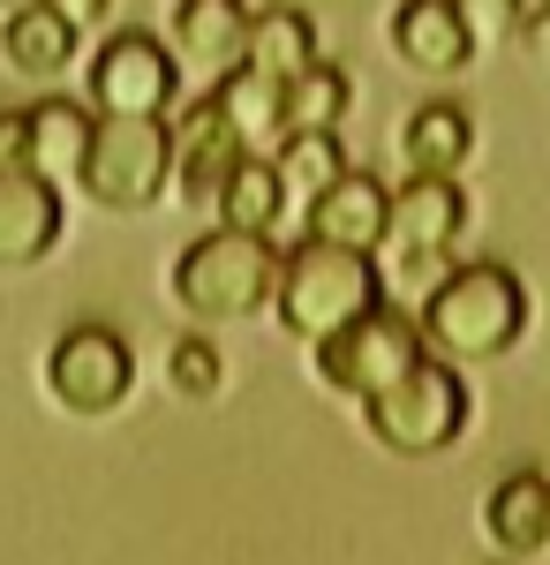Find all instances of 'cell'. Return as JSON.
<instances>
[{
  "label": "cell",
  "instance_id": "obj_3",
  "mask_svg": "<svg viewBox=\"0 0 550 565\" xmlns=\"http://www.w3.org/2000/svg\"><path fill=\"white\" fill-rule=\"evenodd\" d=\"M279 295V249L264 234H234V226H212L197 234L181 257H173V302L204 324H234V317H256V309Z\"/></svg>",
  "mask_w": 550,
  "mask_h": 565
},
{
  "label": "cell",
  "instance_id": "obj_27",
  "mask_svg": "<svg viewBox=\"0 0 550 565\" xmlns=\"http://www.w3.org/2000/svg\"><path fill=\"white\" fill-rule=\"evenodd\" d=\"M520 53H528V61H536V68H550V0L543 8H528V15H520Z\"/></svg>",
  "mask_w": 550,
  "mask_h": 565
},
{
  "label": "cell",
  "instance_id": "obj_16",
  "mask_svg": "<svg viewBox=\"0 0 550 565\" xmlns=\"http://www.w3.org/2000/svg\"><path fill=\"white\" fill-rule=\"evenodd\" d=\"M76 45L84 31L61 15V8H8V23H0V61L15 68V76H31V84H53V76H68V61H76Z\"/></svg>",
  "mask_w": 550,
  "mask_h": 565
},
{
  "label": "cell",
  "instance_id": "obj_25",
  "mask_svg": "<svg viewBox=\"0 0 550 565\" xmlns=\"http://www.w3.org/2000/svg\"><path fill=\"white\" fill-rule=\"evenodd\" d=\"M453 8H461L475 45H512L520 39V15H528V0H453Z\"/></svg>",
  "mask_w": 550,
  "mask_h": 565
},
{
  "label": "cell",
  "instance_id": "obj_30",
  "mask_svg": "<svg viewBox=\"0 0 550 565\" xmlns=\"http://www.w3.org/2000/svg\"><path fill=\"white\" fill-rule=\"evenodd\" d=\"M8 8H31V0H0V15H8Z\"/></svg>",
  "mask_w": 550,
  "mask_h": 565
},
{
  "label": "cell",
  "instance_id": "obj_5",
  "mask_svg": "<svg viewBox=\"0 0 550 565\" xmlns=\"http://www.w3.org/2000/svg\"><path fill=\"white\" fill-rule=\"evenodd\" d=\"M362 423H370V437H378L384 452H400V460H430V452L461 445V430H467L461 370H453V362H415L392 392L362 399Z\"/></svg>",
  "mask_w": 550,
  "mask_h": 565
},
{
  "label": "cell",
  "instance_id": "obj_24",
  "mask_svg": "<svg viewBox=\"0 0 550 565\" xmlns=\"http://www.w3.org/2000/svg\"><path fill=\"white\" fill-rule=\"evenodd\" d=\"M219 377H226V370H219V348H212V340H181V348L167 354V385L181 392V399H212Z\"/></svg>",
  "mask_w": 550,
  "mask_h": 565
},
{
  "label": "cell",
  "instance_id": "obj_4",
  "mask_svg": "<svg viewBox=\"0 0 550 565\" xmlns=\"http://www.w3.org/2000/svg\"><path fill=\"white\" fill-rule=\"evenodd\" d=\"M76 189L106 212H151L173 189V129L167 121H121V114H98L84 143V167Z\"/></svg>",
  "mask_w": 550,
  "mask_h": 565
},
{
  "label": "cell",
  "instance_id": "obj_6",
  "mask_svg": "<svg viewBox=\"0 0 550 565\" xmlns=\"http://www.w3.org/2000/svg\"><path fill=\"white\" fill-rule=\"evenodd\" d=\"M415 362H430L423 324H415L408 309L378 302L362 324H347L339 340L317 348V377H325L332 392H347V399H378V392H392Z\"/></svg>",
  "mask_w": 550,
  "mask_h": 565
},
{
  "label": "cell",
  "instance_id": "obj_20",
  "mask_svg": "<svg viewBox=\"0 0 550 565\" xmlns=\"http://www.w3.org/2000/svg\"><path fill=\"white\" fill-rule=\"evenodd\" d=\"M219 226H234V234H264L272 242V226L287 218V189H279V167L272 159H242L234 181L219 189Z\"/></svg>",
  "mask_w": 550,
  "mask_h": 565
},
{
  "label": "cell",
  "instance_id": "obj_7",
  "mask_svg": "<svg viewBox=\"0 0 550 565\" xmlns=\"http://www.w3.org/2000/svg\"><path fill=\"white\" fill-rule=\"evenodd\" d=\"M181 98V61L151 31H114L91 61V114H121V121H167Z\"/></svg>",
  "mask_w": 550,
  "mask_h": 565
},
{
  "label": "cell",
  "instance_id": "obj_10",
  "mask_svg": "<svg viewBox=\"0 0 550 565\" xmlns=\"http://www.w3.org/2000/svg\"><path fill=\"white\" fill-rule=\"evenodd\" d=\"M302 218H309V226H302L309 242H332V249H355V257H378L384 226H392V189H384L378 174H355V167H347Z\"/></svg>",
  "mask_w": 550,
  "mask_h": 565
},
{
  "label": "cell",
  "instance_id": "obj_9",
  "mask_svg": "<svg viewBox=\"0 0 550 565\" xmlns=\"http://www.w3.org/2000/svg\"><path fill=\"white\" fill-rule=\"evenodd\" d=\"M467 226V196L461 181H430V174H408V189H392V226H384V249L408 264L415 279H445L437 264H445V249L461 242Z\"/></svg>",
  "mask_w": 550,
  "mask_h": 565
},
{
  "label": "cell",
  "instance_id": "obj_26",
  "mask_svg": "<svg viewBox=\"0 0 550 565\" xmlns=\"http://www.w3.org/2000/svg\"><path fill=\"white\" fill-rule=\"evenodd\" d=\"M0 174H31V106L0 114Z\"/></svg>",
  "mask_w": 550,
  "mask_h": 565
},
{
  "label": "cell",
  "instance_id": "obj_21",
  "mask_svg": "<svg viewBox=\"0 0 550 565\" xmlns=\"http://www.w3.org/2000/svg\"><path fill=\"white\" fill-rule=\"evenodd\" d=\"M475 151V121L461 106H423L408 121V174H430V181H453Z\"/></svg>",
  "mask_w": 550,
  "mask_h": 565
},
{
  "label": "cell",
  "instance_id": "obj_18",
  "mask_svg": "<svg viewBox=\"0 0 550 565\" xmlns=\"http://www.w3.org/2000/svg\"><path fill=\"white\" fill-rule=\"evenodd\" d=\"M91 106H76V98H39L31 106V174L39 181H76V167H84V143H91Z\"/></svg>",
  "mask_w": 550,
  "mask_h": 565
},
{
  "label": "cell",
  "instance_id": "obj_8",
  "mask_svg": "<svg viewBox=\"0 0 550 565\" xmlns=\"http://www.w3.org/2000/svg\"><path fill=\"white\" fill-rule=\"evenodd\" d=\"M136 385V354L114 324H68L45 354V392L68 415H114Z\"/></svg>",
  "mask_w": 550,
  "mask_h": 565
},
{
  "label": "cell",
  "instance_id": "obj_17",
  "mask_svg": "<svg viewBox=\"0 0 550 565\" xmlns=\"http://www.w3.org/2000/svg\"><path fill=\"white\" fill-rule=\"evenodd\" d=\"M483 527L506 558H528V551H550V476L536 468H512L490 498H483Z\"/></svg>",
  "mask_w": 550,
  "mask_h": 565
},
{
  "label": "cell",
  "instance_id": "obj_28",
  "mask_svg": "<svg viewBox=\"0 0 550 565\" xmlns=\"http://www.w3.org/2000/svg\"><path fill=\"white\" fill-rule=\"evenodd\" d=\"M45 8H61L76 31H91V23H106V0H45Z\"/></svg>",
  "mask_w": 550,
  "mask_h": 565
},
{
  "label": "cell",
  "instance_id": "obj_22",
  "mask_svg": "<svg viewBox=\"0 0 550 565\" xmlns=\"http://www.w3.org/2000/svg\"><path fill=\"white\" fill-rule=\"evenodd\" d=\"M272 167H279V189H287V204H317L339 174H347V151H339V136L309 129V136H287L279 151H272Z\"/></svg>",
  "mask_w": 550,
  "mask_h": 565
},
{
  "label": "cell",
  "instance_id": "obj_14",
  "mask_svg": "<svg viewBox=\"0 0 550 565\" xmlns=\"http://www.w3.org/2000/svg\"><path fill=\"white\" fill-rule=\"evenodd\" d=\"M392 53H400L415 76H453V68H467L475 39H467L453 0H400V8H392Z\"/></svg>",
  "mask_w": 550,
  "mask_h": 565
},
{
  "label": "cell",
  "instance_id": "obj_2",
  "mask_svg": "<svg viewBox=\"0 0 550 565\" xmlns=\"http://www.w3.org/2000/svg\"><path fill=\"white\" fill-rule=\"evenodd\" d=\"M384 302V271L370 257H355V249H332V242H309L302 234L295 249L279 257V324L295 332L302 348H325L339 340L347 324H362L370 309Z\"/></svg>",
  "mask_w": 550,
  "mask_h": 565
},
{
  "label": "cell",
  "instance_id": "obj_11",
  "mask_svg": "<svg viewBox=\"0 0 550 565\" xmlns=\"http://www.w3.org/2000/svg\"><path fill=\"white\" fill-rule=\"evenodd\" d=\"M167 129H173V189H181L189 204H219V189L234 181V167H242L250 151L226 136V121H219V106H212V90H204L189 114H173Z\"/></svg>",
  "mask_w": 550,
  "mask_h": 565
},
{
  "label": "cell",
  "instance_id": "obj_23",
  "mask_svg": "<svg viewBox=\"0 0 550 565\" xmlns=\"http://www.w3.org/2000/svg\"><path fill=\"white\" fill-rule=\"evenodd\" d=\"M347 76H339L332 61H309L295 84H287V136H309V129H325L332 136L339 121H347Z\"/></svg>",
  "mask_w": 550,
  "mask_h": 565
},
{
  "label": "cell",
  "instance_id": "obj_1",
  "mask_svg": "<svg viewBox=\"0 0 550 565\" xmlns=\"http://www.w3.org/2000/svg\"><path fill=\"white\" fill-rule=\"evenodd\" d=\"M415 324L437 362H498L528 332V295L506 264H453L423 295Z\"/></svg>",
  "mask_w": 550,
  "mask_h": 565
},
{
  "label": "cell",
  "instance_id": "obj_12",
  "mask_svg": "<svg viewBox=\"0 0 550 565\" xmlns=\"http://www.w3.org/2000/svg\"><path fill=\"white\" fill-rule=\"evenodd\" d=\"M173 23V61L189 68V76H234L242 61H250V8L242 0H181L167 15Z\"/></svg>",
  "mask_w": 550,
  "mask_h": 565
},
{
  "label": "cell",
  "instance_id": "obj_19",
  "mask_svg": "<svg viewBox=\"0 0 550 565\" xmlns=\"http://www.w3.org/2000/svg\"><path fill=\"white\" fill-rule=\"evenodd\" d=\"M309 61H325L317 53V23L302 15V8H272V15H250V61L256 76H272V84H295Z\"/></svg>",
  "mask_w": 550,
  "mask_h": 565
},
{
  "label": "cell",
  "instance_id": "obj_29",
  "mask_svg": "<svg viewBox=\"0 0 550 565\" xmlns=\"http://www.w3.org/2000/svg\"><path fill=\"white\" fill-rule=\"evenodd\" d=\"M250 15H272V8H302V0H242Z\"/></svg>",
  "mask_w": 550,
  "mask_h": 565
},
{
  "label": "cell",
  "instance_id": "obj_15",
  "mask_svg": "<svg viewBox=\"0 0 550 565\" xmlns=\"http://www.w3.org/2000/svg\"><path fill=\"white\" fill-rule=\"evenodd\" d=\"M212 106H219V121H226V136H234L250 159H272V151L287 143V84L256 76V68H234V76L212 84Z\"/></svg>",
  "mask_w": 550,
  "mask_h": 565
},
{
  "label": "cell",
  "instance_id": "obj_13",
  "mask_svg": "<svg viewBox=\"0 0 550 565\" xmlns=\"http://www.w3.org/2000/svg\"><path fill=\"white\" fill-rule=\"evenodd\" d=\"M61 242V189L39 174H0V271H31Z\"/></svg>",
  "mask_w": 550,
  "mask_h": 565
}]
</instances>
